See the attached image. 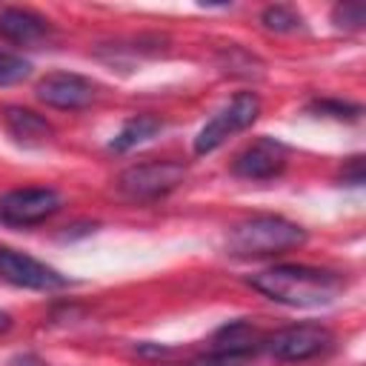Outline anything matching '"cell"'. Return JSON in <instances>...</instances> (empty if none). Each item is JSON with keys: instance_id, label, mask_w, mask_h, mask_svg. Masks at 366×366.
<instances>
[{"instance_id": "cell-1", "label": "cell", "mask_w": 366, "mask_h": 366, "mask_svg": "<svg viewBox=\"0 0 366 366\" xmlns=\"http://www.w3.org/2000/svg\"><path fill=\"white\" fill-rule=\"evenodd\" d=\"M249 286L274 303L295 306V309H315V306L332 303L343 292L346 280L332 269H317V266H303V263H280V266H269V269L252 274Z\"/></svg>"}, {"instance_id": "cell-2", "label": "cell", "mask_w": 366, "mask_h": 366, "mask_svg": "<svg viewBox=\"0 0 366 366\" xmlns=\"http://www.w3.org/2000/svg\"><path fill=\"white\" fill-rule=\"evenodd\" d=\"M306 243V229L280 214H252L234 223L226 234V252L240 260L272 257Z\"/></svg>"}, {"instance_id": "cell-3", "label": "cell", "mask_w": 366, "mask_h": 366, "mask_svg": "<svg viewBox=\"0 0 366 366\" xmlns=\"http://www.w3.org/2000/svg\"><path fill=\"white\" fill-rule=\"evenodd\" d=\"M183 180H186V166L180 160H149L120 172L114 189L129 203H154L172 194Z\"/></svg>"}, {"instance_id": "cell-4", "label": "cell", "mask_w": 366, "mask_h": 366, "mask_svg": "<svg viewBox=\"0 0 366 366\" xmlns=\"http://www.w3.org/2000/svg\"><path fill=\"white\" fill-rule=\"evenodd\" d=\"M260 114V97L254 92H240L234 94L194 137V152L197 154H209L217 146H223L232 134L249 129Z\"/></svg>"}, {"instance_id": "cell-5", "label": "cell", "mask_w": 366, "mask_h": 366, "mask_svg": "<svg viewBox=\"0 0 366 366\" xmlns=\"http://www.w3.org/2000/svg\"><path fill=\"white\" fill-rule=\"evenodd\" d=\"M335 343V335L320 326V323H295V326H283L277 332H272L263 346L272 357L283 360V363H303L312 360L323 352H329Z\"/></svg>"}, {"instance_id": "cell-6", "label": "cell", "mask_w": 366, "mask_h": 366, "mask_svg": "<svg viewBox=\"0 0 366 366\" xmlns=\"http://www.w3.org/2000/svg\"><path fill=\"white\" fill-rule=\"evenodd\" d=\"M63 206V197L51 186H26V189H11L0 197V223L26 229L49 220L57 214Z\"/></svg>"}, {"instance_id": "cell-7", "label": "cell", "mask_w": 366, "mask_h": 366, "mask_svg": "<svg viewBox=\"0 0 366 366\" xmlns=\"http://www.w3.org/2000/svg\"><path fill=\"white\" fill-rule=\"evenodd\" d=\"M0 280L11 286H23V289H40V292L63 289L69 283L57 269L9 246H0Z\"/></svg>"}, {"instance_id": "cell-8", "label": "cell", "mask_w": 366, "mask_h": 366, "mask_svg": "<svg viewBox=\"0 0 366 366\" xmlns=\"http://www.w3.org/2000/svg\"><path fill=\"white\" fill-rule=\"evenodd\" d=\"M94 83L83 74H74V71H54V74H46L34 94L40 103L51 106V109H63V112H77V109H86L92 100H94Z\"/></svg>"}, {"instance_id": "cell-9", "label": "cell", "mask_w": 366, "mask_h": 366, "mask_svg": "<svg viewBox=\"0 0 366 366\" xmlns=\"http://www.w3.org/2000/svg\"><path fill=\"white\" fill-rule=\"evenodd\" d=\"M289 163V149L274 137H257L232 163V172L246 180H272Z\"/></svg>"}, {"instance_id": "cell-10", "label": "cell", "mask_w": 366, "mask_h": 366, "mask_svg": "<svg viewBox=\"0 0 366 366\" xmlns=\"http://www.w3.org/2000/svg\"><path fill=\"white\" fill-rule=\"evenodd\" d=\"M49 34V20L31 9L3 6L0 9V37L11 43H37Z\"/></svg>"}, {"instance_id": "cell-11", "label": "cell", "mask_w": 366, "mask_h": 366, "mask_svg": "<svg viewBox=\"0 0 366 366\" xmlns=\"http://www.w3.org/2000/svg\"><path fill=\"white\" fill-rule=\"evenodd\" d=\"M3 123H6L9 134L14 140H20L23 146H46L54 134V129L46 117H40L37 112L23 109V106H6L3 109Z\"/></svg>"}, {"instance_id": "cell-12", "label": "cell", "mask_w": 366, "mask_h": 366, "mask_svg": "<svg viewBox=\"0 0 366 366\" xmlns=\"http://www.w3.org/2000/svg\"><path fill=\"white\" fill-rule=\"evenodd\" d=\"M263 340L266 337L260 335V329L249 320H232L214 332V349L246 355V357H252L257 349H263Z\"/></svg>"}, {"instance_id": "cell-13", "label": "cell", "mask_w": 366, "mask_h": 366, "mask_svg": "<svg viewBox=\"0 0 366 366\" xmlns=\"http://www.w3.org/2000/svg\"><path fill=\"white\" fill-rule=\"evenodd\" d=\"M160 129H163V120H160V117H154V114H134V117H129V120L123 123V129L112 137L109 149H112V152H129V149H134V146L152 140Z\"/></svg>"}, {"instance_id": "cell-14", "label": "cell", "mask_w": 366, "mask_h": 366, "mask_svg": "<svg viewBox=\"0 0 366 366\" xmlns=\"http://www.w3.org/2000/svg\"><path fill=\"white\" fill-rule=\"evenodd\" d=\"M263 26L272 31H295L300 26V14L289 6H269L263 11Z\"/></svg>"}, {"instance_id": "cell-15", "label": "cell", "mask_w": 366, "mask_h": 366, "mask_svg": "<svg viewBox=\"0 0 366 366\" xmlns=\"http://www.w3.org/2000/svg\"><path fill=\"white\" fill-rule=\"evenodd\" d=\"M31 71V63L23 60L20 54H9V51H0V86H11L23 77H29Z\"/></svg>"}, {"instance_id": "cell-16", "label": "cell", "mask_w": 366, "mask_h": 366, "mask_svg": "<svg viewBox=\"0 0 366 366\" xmlns=\"http://www.w3.org/2000/svg\"><path fill=\"white\" fill-rule=\"evenodd\" d=\"M332 20L340 29H360L366 23V9L360 3H340V6H335Z\"/></svg>"}, {"instance_id": "cell-17", "label": "cell", "mask_w": 366, "mask_h": 366, "mask_svg": "<svg viewBox=\"0 0 366 366\" xmlns=\"http://www.w3.org/2000/svg\"><path fill=\"white\" fill-rule=\"evenodd\" d=\"M312 112H320V114H329L337 120H357L360 117V106L343 103V100H317V103H312Z\"/></svg>"}, {"instance_id": "cell-18", "label": "cell", "mask_w": 366, "mask_h": 366, "mask_svg": "<svg viewBox=\"0 0 366 366\" xmlns=\"http://www.w3.org/2000/svg\"><path fill=\"white\" fill-rule=\"evenodd\" d=\"M189 366H252V357H246V355H234V352H220V349H214V352H209V355L194 357Z\"/></svg>"}, {"instance_id": "cell-19", "label": "cell", "mask_w": 366, "mask_h": 366, "mask_svg": "<svg viewBox=\"0 0 366 366\" xmlns=\"http://www.w3.org/2000/svg\"><path fill=\"white\" fill-rule=\"evenodd\" d=\"M343 183L349 186H360L363 183V157H352L349 166L343 169Z\"/></svg>"}, {"instance_id": "cell-20", "label": "cell", "mask_w": 366, "mask_h": 366, "mask_svg": "<svg viewBox=\"0 0 366 366\" xmlns=\"http://www.w3.org/2000/svg\"><path fill=\"white\" fill-rule=\"evenodd\" d=\"M9 366H46V360L37 357V355H31V352H23V355H14L9 360Z\"/></svg>"}, {"instance_id": "cell-21", "label": "cell", "mask_w": 366, "mask_h": 366, "mask_svg": "<svg viewBox=\"0 0 366 366\" xmlns=\"http://www.w3.org/2000/svg\"><path fill=\"white\" fill-rule=\"evenodd\" d=\"M9 326H11V317H9L6 312H0V332H6Z\"/></svg>"}]
</instances>
